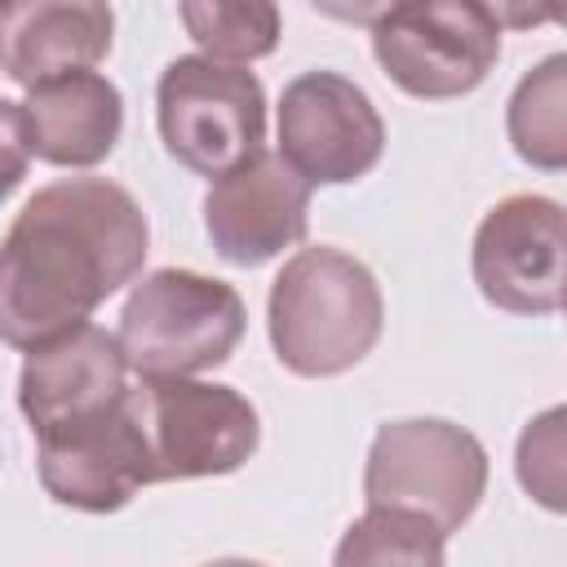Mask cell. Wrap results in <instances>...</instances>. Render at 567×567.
<instances>
[{"instance_id": "e0dca14e", "label": "cell", "mask_w": 567, "mask_h": 567, "mask_svg": "<svg viewBox=\"0 0 567 567\" xmlns=\"http://www.w3.org/2000/svg\"><path fill=\"white\" fill-rule=\"evenodd\" d=\"M443 532L408 509H390V505H368V514L359 523L346 527L341 545H337V563H421V567H439L443 563Z\"/></svg>"}, {"instance_id": "3957f363", "label": "cell", "mask_w": 567, "mask_h": 567, "mask_svg": "<svg viewBox=\"0 0 567 567\" xmlns=\"http://www.w3.org/2000/svg\"><path fill=\"white\" fill-rule=\"evenodd\" d=\"M244 297L199 270H151L120 315V350L137 377H195L221 368L244 337Z\"/></svg>"}, {"instance_id": "ac0fdd59", "label": "cell", "mask_w": 567, "mask_h": 567, "mask_svg": "<svg viewBox=\"0 0 567 567\" xmlns=\"http://www.w3.org/2000/svg\"><path fill=\"white\" fill-rule=\"evenodd\" d=\"M563 408H549L518 439V483L554 514L563 509Z\"/></svg>"}, {"instance_id": "8992f818", "label": "cell", "mask_w": 567, "mask_h": 567, "mask_svg": "<svg viewBox=\"0 0 567 567\" xmlns=\"http://www.w3.org/2000/svg\"><path fill=\"white\" fill-rule=\"evenodd\" d=\"M487 492L483 443L439 416H408L377 430L363 465V501L430 518L452 536Z\"/></svg>"}, {"instance_id": "44dd1931", "label": "cell", "mask_w": 567, "mask_h": 567, "mask_svg": "<svg viewBox=\"0 0 567 567\" xmlns=\"http://www.w3.org/2000/svg\"><path fill=\"white\" fill-rule=\"evenodd\" d=\"M323 18L350 22V27H377L385 13H394L403 0H310Z\"/></svg>"}, {"instance_id": "ba28073f", "label": "cell", "mask_w": 567, "mask_h": 567, "mask_svg": "<svg viewBox=\"0 0 567 567\" xmlns=\"http://www.w3.org/2000/svg\"><path fill=\"white\" fill-rule=\"evenodd\" d=\"M385 124L372 97L337 75L306 71L279 97V155L310 186H341L381 164Z\"/></svg>"}, {"instance_id": "9a60e30c", "label": "cell", "mask_w": 567, "mask_h": 567, "mask_svg": "<svg viewBox=\"0 0 567 567\" xmlns=\"http://www.w3.org/2000/svg\"><path fill=\"white\" fill-rule=\"evenodd\" d=\"M563 102H567V58L549 53L532 75L518 80V89L509 97V111H505V128H509L514 151L527 164L545 168V173H558L567 164Z\"/></svg>"}, {"instance_id": "d6986e66", "label": "cell", "mask_w": 567, "mask_h": 567, "mask_svg": "<svg viewBox=\"0 0 567 567\" xmlns=\"http://www.w3.org/2000/svg\"><path fill=\"white\" fill-rule=\"evenodd\" d=\"M31 164V142H27V115L22 102L0 97V204L18 190Z\"/></svg>"}, {"instance_id": "7a4b0ae2", "label": "cell", "mask_w": 567, "mask_h": 567, "mask_svg": "<svg viewBox=\"0 0 567 567\" xmlns=\"http://www.w3.org/2000/svg\"><path fill=\"white\" fill-rule=\"evenodd\" d=\"M275 359L297 377H337L372 354L385 328L377 275L341 248H301L284 261L266 301Z\"/></svg>"}, {"instance_id": "5bb4252c", "label": "cell", "mask_w": 567, "mask_h": 567, "mask_svg": "<svg viewBox=\"0 0 567 567\" xmlns=\"http://www.w3.org/2000/svg\"><path fill=\"white\" fill-rule=\"evenodd\" d=\"M22 115L31 155L58 168L102 164L124 133V97L97 71H71L27 89Z\"/></svg>"}, {"instance_id": "52a82bcc", "label": "cell", "mask_w": 567, "mask_h": 567, "mask_svg": "<svg viewBox=\"0 0 567 567\" xmlns=\"http://www.w3.org/2000/svg\"><path fill=\"white\" fill-rule=\"evenodd\" d=\"M372 58L412 97L474 93L501 58V27L483 0H403L372 27Z\"/></svg>"}, {"instance_id": "9c48e42d", "label": "cell", "mask_w": 567, "mask_h": 567, "mask_svg": "<svg viewBox=\"0 0 567 567\" xmlns=\"http://www.w3.org/2000/svg\"><path fill=\"white\" fill-rule=\"evenodd\" d=\"M35 470H40V487L58 505H71L84 514L124 509L137 487L155 483L146 439L128 412V390L80 421L40 430Z\"/></svg>"}, {"instance_id": "277c9868", "label": "cell", "mask_w": 567, "mask_h": 567, "mask_svg": "<svg viewBox=\"0 0 567 567\" xmlns=\"http://www.w3.org/2000/svg\"><path fill=\"white\" fill-rule=\"evenodd\" d=\"M155 120L164 151L213 182L261 151L266 89L244 62L208 53L173 58L155 84Z\"/></svg>"}, {"instance_id": "8fae6325", "label": "cell", "mask_w": 567, "mask_h": 567, "mask_svg": "<svg viewBox=\"0 0 567 567\" xmlns=\"http://www.w3.org/2000/svg\"><path fill=\"white\" fill-rule=\"evenodd\" d=\"M310 226V182L279 155L257 151L239 168L213 177L204 195V230L221 261L261 266L301 244Z\"/></svg>"}, {"instance_id": "30bf717a", "label": "cell", "mask_w": 567, "mask_h": 567, "mask_svg": "<svg viewBox=\"0 0 567 567\" xmlns=\"http://www.w3.org/2000/svg\"><path fill=\"white\" fill-rule=\"evenodd\" d=\"M478 292L509 315H554L563 306V204L549 195H505L474 230Z\"/></svg>"}, {"instance_id": "6da1fadb", "label": "cell", "mask_w": 567, "mask_h": 567, "mask_svg": "<svg viewBox=\"0 0 567 567\" xmlns=\"http://www.w3.org/2000/svg\"><path fill=\"white\" fill-rule=\"evenodd\" d=\"M151 226L111 177L40 186L0 239V341L31 350L142 275Z\"/></svg>"}, {"instance_id": "7402d4cb", "label": "cell", "mask_w": 567, "mask_h": 567, "mask_svg": "<svg viewBox=\"0 0 567 567\" xmlns=\"http://www.w3.org/2000/svg\"><path fill=\"white\" fill-rule=\"evenodd\" d=\"M4 4H9V0H0V9H4Z\"/></svg>"}, {"instance_id": "ffe728a7", "label": "cell", "mask_w": 567, "mask_h": 567, "mask_svg": "<svg viewBox=\"0 0 567 567\" xmlns=\"http://www.w3.org/2000/svg\"><path fill=\"white\" fill-rule=\"evenodd\" d=\"M483 9L496 18V27H514V31L558 22V0H483Z\"/></svg>"}, {"instance_id": "7c38bea8", "label": "cell", "mask_w": 567, "mask_h": 567, "mask_svg": "<svg viewBox=\"0 0 567 567\" xmlns=\"http://www.w3.org/2000/svg\"><path fill=\"white\" fill-rule=\"evenodd\" d=\"M128 390V359L120 337L97 323H75L27 350L18 372V408L31 421V434L80 421Z\"/></svg>"}, {"instance_id": "2e32d148", "label": "cell", "mask_w": 567, "mask_h": 567, "mask_svg": "<svg viewBox=\"0 0 567 567\" xmlns=\"http://www.w3.org/2000/svg\"><path fill=\"white\" fill-rule=\"evenodd\" d=\"M186 35L221 62H257L270 58L284 18L275 0H177Z\"/></svg>"}, {"instance_id": "4fadbf2b", "label": "cell", "mask_w": 567, "mask_h": 567, "mask_svg": "<svg viewBox=\"0 0 567 567\" xmlns=\"http://www.w3.org/2000/svg\"><path fill=\"white\" fill-rule=\"evenodd\" d=\"M111 40L115 13L106 0H9L0 9V71L22 89L93 71Z\"/></svg>"}, {"instance_id": "5b68a950", "label": "cell", "mask_w": 567, "mask_h": 567, "mask_svg": "<svg viewBox=\"0 0 567 567\" xmlns=\"http://www.w3.org/2000/svg\"><path fill=\"white\" fill-rule=\"evenodd\" d=\"M128 412L146 439L155 483L235 474L261 443V416L235 385L190 377H142Z\"/></svg>"}]
</instances>
